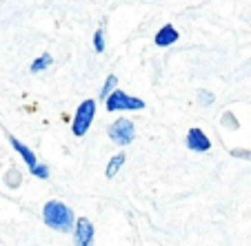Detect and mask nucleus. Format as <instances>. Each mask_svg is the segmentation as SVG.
<instances>
[{
    "instance_id": "1",
    "label": "nucleus",
    "mask_w": 251,
    "mask_h": 246,
    "mask_svg": "<svg viewBox=\"0 0 251 246\" xmlns=\"http://www.w3.org/2000/svg\"><path fill=\"white\" fill-rule=\"evenodd\" d=\"M43 218L47 222V226L58 228V231H71V224H74L71 208L65 206L62 202H47L43 211Z\"/></svg>"
},
{
    "instance_id": "2",
    "label": "nucleus",
    "mask_w": 251,
    "mask_h": 246,
    "mask_svg": "<svg viewBox=\"0 0 251 246\" xmlns=\"http://www.w3.org/2000/svg\"><path fill=\"white\" fill-rule=\"evenodd\" d=\"M104 102H107V111H138V109H145V102H142L140 98L127 95L125 91H114Z\"/></svg>"
},
{
    "instance_id": "3",
    "label": "nucleus",
    "mask_w": 251,
    "mask_h": 246,
    "mask_svg": "<svg viewBox=\"0 0 251 246\" xmlns=\"http://www.w3.org/2000/svg\"><path fill=\"white\" fill-rule=\"evenodd\" d=\"M94 113H96V102L94 100H85V102L78 107L76 111V118L71 122V129H74V135H85L91 127V120H94Z\"/></svg>"
},
{
    "instance_id": "4",
    "label": "nucleus",
    "mask_w": 251,
    "mask_h": 246,
    "mask_svg": "<svg viewBox=\"0 0 251 246\" xmlns=\"http://www.w3.org/2000/svg\"><path fill=\"white\" fill-rule=\"evenodd\" d=\"M109 137L116 144H129L136 137V127H133L131 120H116L109 127Z\"/></svg>"
},
{
    "instance_id": "5",
    "label": "nucleus",
    "mask_w": 251,
    "mask_h": 246,
    "mask_svg": "<svg viewBox=\"0 0 251 246\" xmlns=\"http://www.w3.org/2000/svg\"><path fill=\"white\" fill-rule=\"evenodd\" d=\"M74 235H76V246H91V242H94V224L85 218L78 220Z\"/></svg>"
},
{
    "instance_id": "6",
    "label": "nucleus",
    "mask_w": 251,
    "mask_h": 246,
    "mask_svg": "<svg viewBox=\"0 0 251 246\" xmlns=\"http://www.w3.org/2000/svg\"><path fill=\"white\" fill-rule=\"evenodd\" d=\"M187 147L191 151H198V153H204L211 149V142H209V137L204 135L200 129H191L189 135H187Z\"/></svg>"
},
{
    "instance_id": "7",
    "label": "nucleus",
    "mask_w": 251,
    "mask_h": 246,
    "mask_svg": "<svg viewBox=\"0 0 251 246\" xmlns=\"http://www.w3.org/2000/svg\"><path fill=\"white\" fill-rule=\"evenodd\" d=\"M176 40H178V31H176L171 24H165V27L156 33V45L158 47H169V45H174Z\"/></svg>"
},
{
    "instance_id": "8",
    "label": "nucleus",
    "mask_w": 251,
    "mask_h": 246,
    "mask_svg": "<svg viewBox=\"0 0 251 246\" xmlns=\"http://www.w3.org/2000/svg\"><path fill=\"white\" fill-rule=\"evenodd\" d=\"M11 147H14L16 151H18L20 156H23V160L27 162V164H29V169H31V171L36 169V166H38V162H36V156H33V153H31V149H29V147H25L23 142H18L16 137H11Z\"/></svg>"
},
{
    "instance_id": "9",
    "label": "nucleus",
    "mask_w": 251,
    "mask_h": 246,
    "mask_svg": "<svg viewBox=\"0 0 251 246\" xmlns=\"http://www.w3.org/2000/svg\"><path fill=\"white\" fill-rule=\"evenodd\" d=\"M125 164V153H118V156H114L109 160V164H107V178H114L116 173L120 171V166Z\"/></svg>"
},
{
    "instance_id": "10",
    "label": "nucleus",
    "mask_w": 251,
    "mask_h": 246,
    "mask_svg": "<svg viewBox=\"0 0 251 246\" xmlns=\"http://www.w3.org/2000/svg\"><path fill=\"white\" fill-rule=\"evenodd\" d=\"M49 65H51V56H49V53H45V56H40V58H36V60H33L31 71L33 73H36V71H45Z\"/></svg>"
},
{
    "instance_id": "11",
    "label": "nucleus",
    "mask_w": 251,
    "mask_h": 246,
    "mask_svg": "<svg viewBox=\"0 0 251 246\" xmlns=\"http://www.w3.org/2000/svg\"><path fill=\"white\" fill-rule=\"evenodd\" d=\"M116 85H118V78H116V76H109V78H107V82H104L102 91H100V98H102V100L109 98V95L114 93V87H116Z\"/></svg>"
},
{
    "instance_id": "12",
    "label": "nucleus",
    "mask_w": 251,
    "mask_h": 246,
    "mask_svg": "<svg viewBox=\"0 0 251 246\" xmlns=\"http://www.w3.org/2000/svg\"><path fill=\"white\" fill-rule=\"evenodd\" d=\"M94 45H96V49H98V51H102V49H104V38H102V29H98V31H96V36H94Z\"/></svg>"
},
{
    "instance_id": "13",
    "label": "nucleus",
    "mask_w": 251,
    "mask_h": 246,
    "mask_svg": "<svg viewBox=\"0 0 251 246\" xmlns=\"http://www.w3.org/2000/svg\"><path fill=\"white\" fill-rule=\"evenodd\" d=\"M33 175H38V178H43V180H47L49 178V169L45 164H38L36 169H33Z\"/></svg>"
},
{
    "instance_id": "14",
    "label": "nucleus",
    "mask_w": 251,
    "mask_h": 246,
    "mask_svg": "<svg viewBox=\"0 0 251 246\" xmlns=\"http://www.w3.org/2000/svg\"><path fill=\"white\" fill-rule=\"evenodd\" d=\"M198 98H200V104H209L213 100V95L209 91H198Z\"/></svg>"
},
{
    "instance_id": "15",
    "label": "nucleus",
    "mask_w": 251,
    "mask_h": 246,
    "mask_svg": "<svg viewBox=\"0 0 251 246\" xmlns=\"http://www.w3.org/2000/svg\"><path fill=\"white\" fill-rule=\"evenodd\" d=\"M233 156H240V157H251V153H247V151H231Z\"/></svg>"
}]
</instances>
